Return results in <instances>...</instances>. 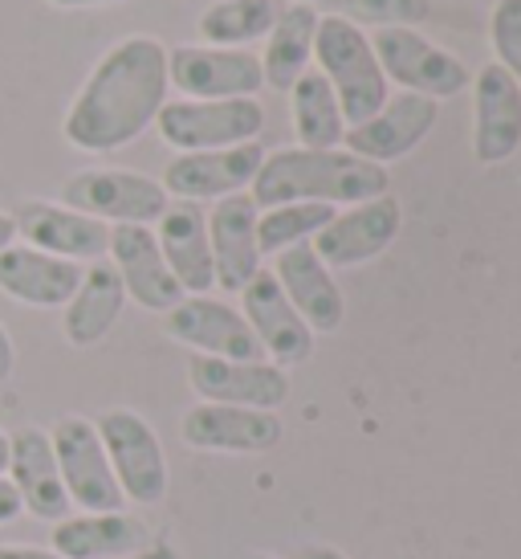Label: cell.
<instances>
[{"label":"cell","mask_w":521,"mask_h":559,"mask_svg":"<svg viewBox=\"0 0 521 559\" xmlns=\"http://www.w3.org/2000/svg\"><path fill=\"white\" fill-rule=\"evenodd\" d=\"M147 544H152L147 523L126 511L65 514L49 535V547L62 559H126Z\"/></svg>","instance_id":"25"},{"label":"cell","mask_w":521,"mask_h":559,"mask_svg":"<svg viewBox=\"0 0 521 559\" xmlns=\"http://www.w3.org/2000/svg\"><path fill=\"white\" fill-rule=\"evenodd\" d=\"M16 241V225H13V213H4V209H0V253H4V249L13 246Z\"/></svg>","instance_id":"38"},{"label":"cell","mask_w":521,"mask_h":559,"mask_svg":"<svg viewBox=\"0 0 521 559\" xmlns=\"http://www.w3.org/2000/svg\"><path fill=\"white\" fill-rule=\"evenodd\" d=\"M260 159H265V147L257 140L220 147V152H184L163 168L159 185L175 201H225L253 185Z\"/></svg>","instance_id":"14"},{"label":"cell","mask_w":521,"mask_h":559,"mask_svg":"<svg viewBox=\"0 0 521 559\" xmlns=\"http://www.w3.org/2000/svg\"><path fill=\"white\" fill-rule=\"evenodd\" d=\"M473 86V156L476 164H506L521 147V86L497 62L476 70Z\"/></svg>","instance_id":"20"},{"label":"cell","mask_w":521,"mask_h":559,"mask_svg":"<svg viewBox=\"0 0 521 559\" xmlns=\"http://www.w3.org/2000/svg\"><path fill=\"white\" fill-rule=\"evenodd\" d=\"M4 478L13 481L21 511L41 519V523H62L70 514V495L58 474V457H53V441L46 429L25 425L9 433V469Z\"/></svg>","instance_id":"19"},{"label":"cell","mask_w":521,"mask_h":559,"mask_svg":"<svg viewBox=\"0 0 521 559\" xmlns=\"http://www.w3.org/2000/svg\"><path fill=\"white\" fill-rule=\"evenodd\" d=\"M314 33H318V13L310 4H281L274 29L265 33V58H260V74L265 86L274 91H290L293 82L310 70L314 58Z\"/></svg>","instance_id":"27"},{"label":"cell","mask_w":521,"mask_h":559,"mask_svg":"<svg viewBox=\"0 0 521 559\" xmlns=\"http://www.w3.org/2000/svg\"><path fill=\"white\" fill-rule=\"evenodd\" d=\"M241 314L253 326L260 352L281 372L298 368V364H306L314 356V331L306 326L302 314L293 311V302L286 298L281 282L274 278V270H257L253 282L241 290Z\"/></svg>","instance_id":"13"},{"label":"cell","mask_w":521,"mask_h":559,"mask_svg":"<svg viewBox=\"0 0 521 559\" xmlns=\"http://www.w3.org/2000/svg\"><path fill=\"white\" fill-rule=\"evenodd\" d=\"M0 559H62L53 547H29V544H0Z\"/></svg>","instance_id":"34"},{"label":"cell","mask_w":521,"mask_h":559,"mask_svg":"<svg viewBox=\"0 0 521 559\" xmlns=\"http://www.w3.org/2000/svg\"><path fill=\"white\" fill-rule=\"evenodd\" d=\"M245 559H277V556H245Z\"/></svg>","instance_id":"42"},{"label":"cell","mask_w":521,"mask_h":559,"mask_svg":"<svg viewBox=\"0 0 521 559\" xmlns=\"http://www.w3.org/2000/svg\"><path fill=\"white\" fill-rule=\"evenodd\" d=\"M180 437L187 450L199 453H265L281 441V420L265 408L204 401L184 413Z\"/></svg>","instance_id":"18"},{"label":"cell","mask_w":521,"mask_h":559,"mask_svg":"<svg viewBox=\"0 0 521 559\" xmlns=\"http://www.w3.org/2000/svg\"><path fill=\"white\" fill-rule=\"evenodd\" d=\"M293 559H347V556L330 544H306V547H298V551H293Z\"/></svg>","instance_id":"36"},{"label":"cell","mask_w":521,"mask_h":559,"mask_svg":"<svg viewBox=\"0 0 521 559\" xmlns=\"http://www.w3.org/2000/svg\"><path fill=\"white\" fill-rule=\"evenodd\" d=\"M290 4H310V9H314V0H290Z\"/></svg>","instance_id":"41"},{"label":"cell","mask_w":521,"mask_h":559,"mask_svg":"<svg viewBox=\"0 0 521 559\" xmlns=\"http://www.w3.org/2000/svg\"><path fill=\"white\" fill-rule=\"evenodd\" d=\"M126 559H180V556H175L171 544H147L143 551H135V556H126Z\"/></svg>","instance_id":"37"},{"label":"cell","mask_w":521,"mask_h":559,"mask_svg":"<svg viewBox=\"0 0 521 559\" xmlns=\"http://www.w3.org/2000/svg\"><path fill=\"white\" fill-rule=\"evenodd\" d=\"M314 58H318V74L330 82L338 98L342 123H367L375 110L387 103V79L379 70V58L371 49L367 33L342 13L318 16V33H314Z\"/></svg>","instance_id":"3"},{"label":"cell","mask_w":521,"mask_h":559,"mask_svg":"<svg viewBox=\"0 0 521 559\" xmlns=\"http://www.w3.org/2000/svg\"><path fill=\"white\" fill-rule=\"evenodd\" d=\"M290 119L298 147H310V152H335L342 135H347L335 91H330V82L318 70H306L290 86Z\"/></svg>","instance_id":"28"},{"label":"cell","mask_w":521,"mask_h":559,"mask_svg":"<svg viewBox=\"0 0 521 559\" xmlns=\"http://www.w3.org/2000/svg\"><path fill=\"white\" fill-rule=\"evenodd\" d=\"M274 278L281 282V290L293 302V311L306 319L314 335H335L338 326H342V314H347L342 290H338L335 274L326 270V262L314 253L310 241L277 253Z\"/></svg>","instance_id":"23"},{"label":"cell","mask_w":521,"mask_h":559,"mask_svg":"<svg viewBox=\"0 0 521 559\" xmlns=\"http://www.w3.org/2000/svg\"><path fill=\"white\" fill-rule=\"evenodd\" d=\"M281 0H216L199 13V37L204 46L241 49L274 29Z\"/></svg>","instance_id":"29"},{"label":"cell","mask_w":521,"mask_h":559,"mask_svg":"<svg viewBox=\"0 0 521 559\" xmlns=\"http://www.w3.org/2000/svg\"><path fill=\"white\" fill-rule=\"evenodd\" d=\"M168 91V46L152 33H131L94 62L74 94L62 119L65 143L90 156L119 152L155 127Z\"/></svg>","instance_id":"1"},{"label":"cell","mask_w":521,"mask_h":559,"mask_svg":"<svg viewBox=\"0 0 521 559\" xmlns=\"http://www.w3.org/2000/svg\"><path fill=\"white\" fill-rule=\"evenodd\" d=\"M367 41L379 58L384 79L403 86L408 94H424L432 103H440V98H457L473 82L469 66L460 62L457 53L440 49L436 41H428L424 33L408 29V25L375 29Z\"/></svg>","instance_id":"7"},{"label":"cell","mask_w":521,"mask_h":559,"mask_svg":"<svg viewBox=\"0 0 521 559\" xmlns=\"http://www.w3.org/2000/svg\"><path fill=\"white\" fill-rule=\"evenodd\" d=\"M13 225L25 246L53 253V258H65V262L90 265L107 258L110 225L86 217V213H77V209H70L62 201L29 197V201H21L13 209Z\"/></svg>","instance_id":"10"},{"label":"cell","mask_w":521,"mask_h":559,"mask_svg":"<svg viewBox=\"0 0 521 559\" xmlns=\"http://www.w3.org/2000/svg\"><path fill=\"white\" fill-rule=\"evenodd\" d=\"M16 514H25L21 511V498H16L13 481L0 474V527H4V523H13Z\"/></svg>","instance_id":"33"},{"label":"cell","mask_w":521,"mask_h":559,"mask_svg":"<svg viewBox=\"0 0 521 559\" xmlns=\"http://www.w3.org/2000/svg\"><path fill=\"white\" fill-rule=\"evenodd\" d=\"M399 225H403V209L387 192L375 201L351 204L347 213H335V221L310 246L326 262V270H351V265L375 262L399 237Z\"/></svg>","instance_id":"16"},{"label":"cell","mask_w":521,"mask_h":559,"mask_svg":"<svg viewBox=\"0 0 521 559\" xmlns=\"http://www.w3.org/2000/svg\"><path fill=\"white\" fill-rule=\"evenodd\" d=\"M49 441H53V457H58V474L70 495V507H82V514L123 511L126 498L114 481V469L107 462L94 420L70 413L49 429Z\"/></svg>","instance_id":"8"},{"label":"cell","mask_w":521,"mask_h":559,"mask_svg":"<svg viewBox=\"0 0 521 559\" xmlns=\"http://www.w3.org/2000/svg\"><path fill=\"white\" fill-rule=\"evenodd\" d=\"M4 469H9V433L0 429V474H4Z\"/></svg>","instance_id":"40"},{"label":"cell","mask_w":521,"mask_h":559,"mask_svg":"<svg viewBox=\"0 0 521 559\" xmlns=\"http://www.w3.org/2000/svg\"><path fill=\"white\" fill-rule=\"evenodd\" d=\"M351 16L347 21H371V25H379V29H396V25H408L412 29V21L428 13V4L424 0H342Z\"/></svg>","instance_id":"32"},{"label":"cell","mask_w":521,"mask_h":559,"mask_svg":"<svg viewBox=\"0 0 521 559\" xmlns=\"http://www.w3.org/2000/svg\"><path fill=\"white\" fill-rule=\"evenodd\" d=\"M436 119H440V107L432 98L399 91V94H387V103L371 115L367 123L347 127L342 143H347L351 156L387 168V164L403 159L408 152H415L420 143L428 140Z\"/></svg>","instance_id":"11"},{"label":"cell","mask_w":521,"mask_h":559,"mask_svg":"<svg viewBox=\"0 0 521 559\" xmlns=\"http://www.w3.org/2000/svg\"><path fill=\"white\" fill-rule=\"evenodd\" d=\"M253 204H363L387 197L391 176L379 164L351 156V152H310V147H281L260 159L253 176Z\"/></svg>","instance_id":"2"},{"label":"cell","mask_w":521,"mask_h":559,"mask_svg":"<svg viewBox=\"0 0 521 559\" xmlns=\"http://www.w3.org/2000/svg\"><path fill=\"white\" fill-rule=\"evenodd\" d=\"M62 204L102 225H155L171 197L159 180L131 168H82L62 185Z\"/></svg>","instance_id":"6"},{"label":"cell","mask_w":521,"mask_h":559,"mask_svg":"<svg viewBox=\"0 0 521 559\" xmlns=\"http://www.w3.org/2000/svg\"><path fill=\"white\" fill-rule=\"evenodd\" d=\"M168 82L184 98H253L265 86L260 58L249 49L175 46L168 49Z\"/></svg>","instance_id":"9"},{"label":"cell","mask_w":521,"mask_h":559,"mask_svg":"<svg viewBox=\"0 0 521 559\" xmlns=\"http://www.w3.org/2000/svg\"><path fill=\"white\" fill-rule=\"evenodd\" d=\"M155 241L184 295H208L216 286L213 246H208V213L192 201H171L155 221Z\"/></svg>","instance_id":"24"},{"label":"cell","mask_w":521,"mask_h":559,"mask_svg":"<svg viewBox=\"0 0 521 559\" xmlns=\"http://www.w3.org/2000/svg\"><path fill=\"white\" fill-rule=\"evenodd\" d=\"M94 429L102 437L107 462L114 469V481L123 490L126 502L155 507L168 495V453L159 445V433L152 420L138 417L135 408H107L94 420Z\"/></svg>","instance_id":"5"},{"label":"cell","mask_w":521,"mask_h":559,"mask_svg":"<svg viewBox=\"0 0 521 559\" xmlns=\"http://www.w3.org/2000/svg\"><path fill=\"white\" fill-rule=\"evenodd\" d=\"M265 127V107L257 98H175L163 103L155 131L159 140L184 152H220L237 143H253Z\"/></svg>","instance_id":"4"},{"label":"cell","mask_w":521,"mask_h":559,"mask_svg":"<svg viewBox=\"0 0 521 559\" xmlns=\"http://www.w3.org/2000/svg\"><path fill=\"white\" fill-rule=\"evenodd\" d=\"M257 204L249 192L225 197L213 204L208 213V246H213V274L216 286L241 295L253 274L260 270V249H257Z\"/></svg>","instance_id":"21"},{"label":"cell","mask_w":521,"mask_h":559,"mask_svg":"<svg viewBox=\"0 0 521 559\" xmlns=\"http://www.w3.org/2000/svg\"><path fill=\"white\" fill-rule=\"evenodd\" d=\"M58 9H94V4H119V0H49Z\"/></svg>","instance_id":"39"},{"label":"cell","mask_w":521,"mask_h":559,"mask_svg":"<svg viewBox=\"0 0 521 559\" xmlns=\"http://www.w3.org/2000/svg\"><path fill=\"white\" fill-rule=\"evenodd\" d=\"M187 384L208 404H241V408H265V413H277L290 396V376L269 359L192 356Z\"/></svg>","instance_id":"15"},{"label":"cell","mask_w":521,"mask_h":559,"mask_svg":"<svg viewBox=\"0 0 521 559\" xmlns=\"http://www.w3.org/2000/svg\"><path fill=\"white\" fill-rule=\"evenodd\" d=\"M163 326L175 343L192 347L196 356L213 359H265L253 326L245 323V314L232 311L229 302L208 295H184L168 314Z\"/></svg>","instance_id":"12"},{"label":"cell","mask_w":521,"mask_h":559,"mask_svg":"<svg viewBox=\"0 0 521 559\" xmlns=\"http://www.w3.org/2000/svg\"><path fill=\"white\" fill-rule=\"evenodd\" d=\"M126 307V290L114 265L102 258V262H90L82 270V282H77L74 298L62 307V331L70 347H98L107 340L119 314Z\"/></svg>","instance_id":"26"},{"label":"cell","mask_w":521,"mask_h":559,"mask_svg":"<svg viewBox=\"0 0 521 559\" xmlns=\"http://www.w3.org/2000/svg\"><path fill=\"white\" fill-rule=\"evenodd\" d=\"M489 37L497 66L521 86V0H497L489 16Z\"/></svg>","instance_id":"31"},{"label":"cell","mask_w":521,"mask_h":559,"mask_svg":"<svg viewBox=\"0 0 521 559\" xmlns=\"http://www.w3.org/2000/svg\"><path fill=\"white\" fill-rule=\"evenodd\" d=\"M330 221H335L330 204H274V209H265V213H257L260 258L302 246V241H314Z\"/></svg>","instance_id":"30"},{"label":"cell","mask_w":521,"mask_h":559,"mask_svg":"<svg viewBox=\"0 0 521 559\" xmlns=\"http://www.w3.org/2000/svg\"><path fill=\"white\" fill-rule=\"evenodd\" d=\"M13 372H16V347H13V335L0 323V384H9Z\"/></svg>","instance_id":"35"},{"label":"cell","mask_w":521,"mask_h":559,"mask_svg":"<svg viewBox=\"0 0 521 559\" xmlns=\"http://www.w3.org/2000/svg\"><path fill=\"white\" fill-rule=\"evenodd\" d=\"M82 282V265L41 253V249L13 241L0 253V295L33 307V311H62Z\"/></svg>","instance_id":"22"},{"label":"cell","mask_w":521,"mask_h":559,"mask_svg":"<svg viewBox=\"0 0 521 559\" xmlns=\"http://www.w3.org/2000/svg\"><path fill=\"white\" fill-rule=\"evenodd\" d=\"M107 262L114 265L126 298L138 302L143 311L168 314L184 298L180 282H175V274H171L163 253H159L152 225H114L110 229Z\"/></svg>","instance_id":"17"}]
</instances>
